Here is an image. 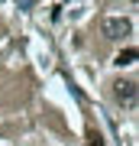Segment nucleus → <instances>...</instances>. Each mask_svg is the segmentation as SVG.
Here are the masks:
<instances>
[{
    "instance_id": "obj_2",
    "label": "nucleus",
    "mask_w": 139,
    "mask_h": 146,
    "mask_svg": "<svg viewBox=\"0 0 139 146\" xmlns=\"http://www.w3.org/2000/svg\"><path fill=\"white\" fill-rule=\"evenodd\" d=\"M113 98H117V104H123V107H136V81H117L113 84Z\"/></svg>"
},
{
    "instance_id": "obj_1",
    "label": "nucleus",
    "mask_w": 139,
    "mask_h": 146,
    "mask_svg": "<svg viewBox=\"0 0 139 146\" xmlns=\"http://www.w3.org/2000/svg\"><path fill=\"white\" fill-rule=\"evenodd\" d=\"M100 29H103L107 39H126L133 33V20H126V16H107L100 23Z\"/></svg>"
},
{
    "instance_id": "obj_3",
    "label": "nucleus",
    "mask_w": 139,
    "mask_h": 146,
    "mask_svg": "<svg viewBox=\"0 0 139 146\" xmlns=\"http://www.w3.org/2000/svg\"><path fill=\"white\" fill-rule=\"evenodd\" d=\"M133 62H136V49H123V52L117 55V65L120 68H123V65H133Z\"/></svg>"
}]
</instances>
